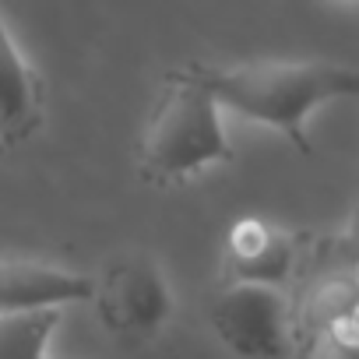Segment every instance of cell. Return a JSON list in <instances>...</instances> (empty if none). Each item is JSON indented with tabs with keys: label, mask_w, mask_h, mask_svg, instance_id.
<instances>
[{
	"label": "cell",
	"mask_w": 359,
	"mask_h": 359,
	"mask_svg": "<svg viewBox=\"0 0 359 359\" xmlns=\"http://www.w3.org/2000/svg\"><path fill=\"white\" fill-rule=\"evenodd\" d=\"M338 250H341V257H345L348 264H355V268H359V205H355V212L348 215L345 233L338 236Z\"/></svg>",
	"instance_id": "8fae6325"
},
{
	"label": "cell",
	"mask_w": 359,
	"mask_h": 359,
	"mask_svg": "<svg viewBox=\"0 0 359 359\" xmlns=\"http://www.w3.org/2000/svg\"><path fill=\"white\" fill-rule=\"evenodd\" d=\"M4 151H8V144H0V155H4Z\"/></svg>",
	"instance_id": "7c38bea8"
},
{
	"label": "cell",
	"mask_w": 359,
	"mask_h": 359,
	"mask_svg": "<svg viewBox=\"0 0 359 359\" xmlns=\"http://www.w3.org/2000/svg\"><path fill=\"white\" fill-rule=\"evenodd\" d=\"M60 327V306L0 313V359H50V341Z\"/></svg>",
	"instance_id": "9c48e42d"
},
{
	"label": "cell",
	"mask_w": 359,
	"mask_h": 359,
	"mask_svg": "<svg viewBox=\"0 0 359 359\" xmlns=\"http://www.w3.org/2000/svg\"><path fill=\"white\" fill-rule=\"evenodd\" d=\"M236 158L219 95L187 67H172L141 127L137 169L151 187H180L212 165Z\"/></svg>",
	"instance_id": "7a4b0ae2"
},
{
	"label": "cell",
	"mask_w": 359,
	"mask_h": 359,
	"mask_svg": "<svg viewBox=\"0 0 359 359\" xmlns=\"http://www.w3.org/2000/svg\"><path fill=\"white\" fill-rule=\"evenodd\" d=\"M46 116V88L39 71L18 50L15 36L0 18V144L29 141Z\"/></svg>",
	"instance_id": "52a82bcc"
},
{
	"label": "cell",
	"mask_w": 359,
	"mask_h": 359,
	"mask_svg": "<svg viewBox=\"0 0 359 359\" xmlns=\"http://www.w3.org/2000/svg\"><path fill=\"white\" fill-rule=\"evenodd\" d=\"M355 303H359V268H355V264L345 261L341 268H331V271L317 275V278L292 299L296 345H299L306 334H313V331H320V327H327V324L348 317V313L355 310Z\"/></svg>",
	"instance_id": "ba28073f"
},
{
	"label": "cell",
	"mask_w": 359,
	"mask_h": 359,
	"mask_svg": "<svg viewBox=\"0 0 359 359\" xmlns=\"http://www.w3.org/2000/svg\"><path fill=\"white\" fill-rule=\"evenodd\" d=\"M95 292V278L60 268L39 257H0V313L85 303Z\"/></svg>",
	"instance_id": "8992f818"
},
{
	"label": "cell",
	"mask_w": 359,
	"mask_h": 359,
	"mask_svg": "<svg viewBox=\"0 0 359 359\" xmlns=\"http://www.w3.org/2000/svg\"><path fill=\"white\" fill-rule=\"evenodd\" d=\"M299 359H359V324L352 317H341L313 334H306L296 345Z\"/></svg>",
	"instance_id": "30bf717a"
},
{
	"label": "cell",
	"mask_w": 359,
	"mask_h": 359,
	"mask_svg": "<svg viewBox=\"0 0 359 359\" xmlns=\"http://www.w3.org/2000/svg\"><path fill=\"white\" fill-rule=\"evenodd\" d=\"M208 317L219 341L240 359H285L296 352L292 296L282 285L229 278Z\"/></svg>",
	"instance_id": "3957f363"
},
{
	"label": "cell",
	"mask_w": 359,
	"mask_h": 359,
	"mask_svg": "<svg viewBox=\"0 0 359 359\" xmlns=\"http://www.w3.org/2000/svg\"><path fill=\"white\" fill-rule=\"evenodd\" d=\"M299 236L278 229L264 219H236L226 233V268L229 278L264 282V285H289L299 268Z\"/></svg>",
	"instance_id": "5b68a950"
},
{
	"label": "cell",
	"mask_w": 359,
	"mask_h": 359,
	"mask_svg": "<svg viewBox=\"0 0 359 359\" xmlns=\"http://www.w3.org/2000/svg\"><path fill=\"white\" fill-rule=\"evenodd\" d=\"M92 303L102 327L130 341L155 338L172 317V289L165 271L144 250L113 257L95 278Z\"/></svg>",
	"instance_id": "277c9868"
},
{
	"label": "cell",
	"mask_w": 359,
	"mask_h": 359,
	"mask_svg": "<svg viewBox=\"0 0 359 359\" xmlns=\"http://www.w3.org/2000/svg\"><path fill=\"white\" fill-rule=\"evenodd\" d=\"M191 71L243 120L275 127L310 155L306 116L331 99H359V67L327 60H243V64H191Z\"/></svg>",
	"instance_id": "6da1fadb"
}]
</instances>
